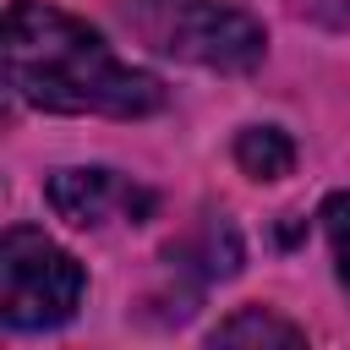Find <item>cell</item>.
Returning <instances> with one entry per match:
<instances>
[{
  "mask_svg": "<svg viewBox=\"0 0 350 350\" xmlns=\"http://www.w3.org/2000/svg\"><path fill=\"white\" fill-rule=\"evenodd\" d=\"M5 82L22 104L49 115H115L137 120L164 104V82L109 55V44L44 0H11L5 11Z\"/></svg>",
  "mask_w": 350,
  "mask_h": 350,
  "instance_id": "1",
  "label": "cell"
},
{
  "mask_svg": "<svg viewBox=\"0 0 350 350\" xmlns=\"http://www.w3.org/2000/svg\"><path fill=\"white\" fill-rule=\"evenodd\" d=\"M120 16L148 49L202 71H252L268 49L262 22L235 0H126Z\"/></svg>",
  "mask_w": 350,
  "mask_h": 350,
  "instance_id": "2",
  "label": "cell"
},
{
  "mask_svg": "<svg viewBox=\"0 0 350 350\" xmlns=\"http://www.w3.org/2000/svg\"><path fill=\"white\" fill-rule=\"evenodd\" d=\"M82 290H88L82 262L66 246H55L44 230H27V224L5 230V241H0V317H5V328H22V334L60 328L77 317Z\"/></svg>",
  "mask_w": 350,
  "mask_h": 350,
  "instance_id": "3",
  "label": "cell"
},
{
  "mask_svg": "<svg viewBox=\"0 0 350 350\" xmlns=\"http://www.w3.org/2000/svg\"><path fill=\"white\" fill-rule=\"evenodd\" d=\"M44 197L49 208L77 224V230H104V224H142L153 219L159 197L148 186H137L131 175L120 170H104V164H82V170H55L44 180Z\"/></svg>",
  "mask_w": 350,
  "mask_h": 350,
  "instance_id": "4",
  "label": "cell"
},
{
  "mask_svg": "<svg viewBox=\"0 0 350 350\" xmlns=\"http://www.w3.org/2000/svg\"><path fill=\"white\" fill-rule=\"evenodd\" d=\"M235 164L252 175V180H284L295 170V142L290 131L279 126H246L235 137Z\"/></svg>",
  "mask_w": 350,
  "mask_h": 350,
  "instance_id": "5",
  "label": "cell"
},
{
  "mask_svg": "<svg viewBox=\"0 0 350 350\" xmlns=\"http://www.w3.org/2000/svg\"><path fill=\"white\" fill-rule=\"evenodd\" d=\"M213 345H306V334L268 306H241L213 328Z\"/></svg>",
  "mask_w": 350,
  "mask_h": 350,
  "instance_id": "6",
  "label": "cell"
},
{
  "mask_svg": "<svg viewBox=\"0 0 350 350\" xmlns=\"http://www.w3.org/2000/svg\"><path fill=\"white\" fill-rule=\"evenodd\" d=\"M323 230H328V252H334V273L350 295V191H334L323 202Z\"/></svg>",
  "mask_w": 350,
  "mask_h": 350,
  "instance_id": "7",
  "label": "cell"
},
{
  "mask_svg": "<svg viewBox=\"0 0 350 350\" xmlns=\"http://www.w3.org/2000/svg\"><path fill=\"white\" fill-rule=\"evenodd\" d=\"M312 11H317L328 27H350V0H312Z\"/></svg>",
  "mask_w": 350,
  "mask_h": 350,
  "instance_id": "8",
  "label": "cell"
}]
</instances>
